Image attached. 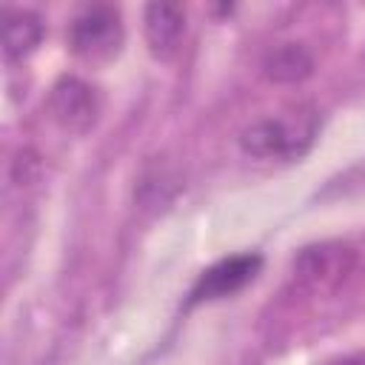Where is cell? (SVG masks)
I'll return each mask as SVG.
<instances>
[{
    "instance_id": "obj_9",
    "label": "cell",
    "mask_w": 365,
    "mask_h": 365,
    "mask_svg": "<svg viewBox=\"0 0 365 365\" xmlns=\"http://www.w3.org/2000/svg\"><path fill=\"white\" fill-rule=\"evenodd\" d=\"M334 365H365V354H354V356H345V359H339V362H334Z\"/></svg>"
},
{
    "instance_id": "obj_7",
    "label": "cell",
    "mask_w": 365,
    "mask_h": 365,
    "mask_svg": "<svg viewBox=\"0 0 365 365\" xmlns=\"http://www.w3.org/2000/svg\"><path fill=\"white\" fill-rule=\"evenodd\" d=\"M43 20L34 11L17 9V11H6L3 17V51L9 60H20L26 54H31L40 40H43Z\"/></svg>"
},
{
    "instance_id": "obj_2",
    "label": "cell",
    "mask_w": 365,
    "mask_h": 365,
    "mask_svg": "<svg viewBox=\"0 0 365 365\" xmlns=\"http://www.w3.org/2000/svg\"><path fill=\"white\" fill-rule=\"evenodd\" d=\"M125 40L120 11L114 6H88L83 9L68 29V46L77 57L88 63L111 60Z\"/></svg>"
},
{
    "instance_id": "obj_8",
    "label": "cell",
    "mask_w": 365,
    "mask_h": 365,
    "mask_svg": "<svg viewBox=\"0 0 365 365\" xmlns=\"http://www.w3.org/2000/svg\"><path fill=\"white\" fill-rule=\"evenodd\" d=\"M262 71L271 83H299V80L311 77L314 57L302 43H282L265 54Z\"/></svg>"
},
{
    "instance_id": "obj_4",
    "label": "cell",
    "mask_w": 365,
    "mask_h": 365,
    "mask_svg": "<svg viewBox=\"0 0 365 365\" xmlns=\"http://www.w3.org/2000/svg\"><path fill=\"white\" fill-rule=\"evenodd\" d=\"M48 111L60 128L71 134H86L100 117V94L80 77H63L51 86Z\"/></svg>"
},
{
    "instance_id": "obj_1",
    "label": "cell",
    "mask_w": 365,
    "mask_h": 365,
    "mask_svg": "<svg viewBox=\"0 0 365 365\" xmlns=\"http://www.w3.org/2000/svg\"><path fill=\"white\" fill-rule=\"evenodd\" d=\"M314 134H317V117L311 111H294L291 117H265L251 123L242 131L240 145L245 154L257 160H274V157L294 160L308 151Z\"/></svg>"
},
{
    "instance_id": "obj_5",
    "label": "cell",
    "mask_w": 365,
    "mask_h": 365,
    "mask_svg": "<svg viewBox=\"0 0 365 365\" xmlns=\"http://www.w3.org/2000/svg\"><path fill=\"white\" fill-rule=\"evenodd\" d=\"M262 268V257L259 254H234L220 259L217 265L205 268L197 279V285L191 288L188 305L197 302H208V299H222L228 294H237L240 288H245Z\"/></svg>"
},
{
    "instance_id": "obj_3",
    "label": "cell",
    "mask_w": 365,
    "mask_h": 365,
    "mask_svg": "<svg viewBox=\"0 0 365 365\" xmlns=\"http://www.w3.org/2000/svg\"><path fill=\"white\" fill-rule=\"evenodd\" d=\"M354 262H356V254L351 245L328 240V242L305 245L294 257L291 271H294V279L305 291L325 294V291H334L336 285H342V279L354 271Z\"/></svg>"
},
{
    "instance_id": "obj_6",
    "label": "cell",
    "mask_w": 365,
    "mask_h": 365,
    "mask_svg": "<svg viewBox=\"0 0 365 365\" xmlns=\"http://www.w3.org/2000/svg\"><path fill=\"white\" fill-rule=\"evenodd\" d=\"M143 31L145 43L154 57L168 60L182 40L185 31V11L177 3H148L143 11Z\"/></svg>"
}]
</instances>
